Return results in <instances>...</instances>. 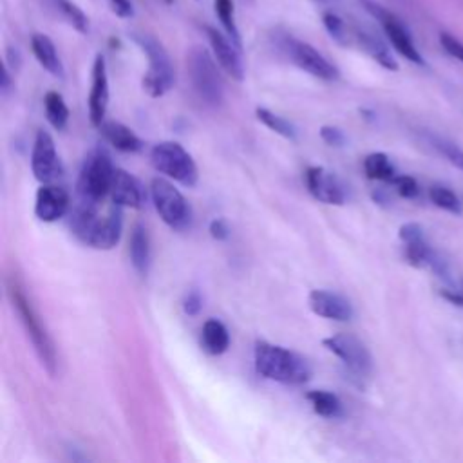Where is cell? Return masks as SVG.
<instances>
[{
    "label": "cell",
    "mask_w": 463,
    "mask_h": 463,
    "mask_svg": "<svg viewBox=\"0 0 463 463\" xmlns=\"http://www.w3.org/2000/svg\"><path fill=\"white\" fill-rule=\"evenodd\" d=\"M429 199L434 206L449 212V213H456L459 215L461 213V201L459 197L447 186L443 184H432L429 188Z\"/></svg>",
    "instance_id": "31"
},
{
    "label": "cell",
    "mask_w": 463,
    "mask_h": 463,
    "mask_svg": "<svg viewBox=\"0 0 463 463\" xmlns=\"http://www.w3.org/2000/svg\"><path fill=\"white\" fill-rule=\"evenodd\" d=\"M31 168H33L34 177L42 184L54 183L63 175L61 159L56 152L51 134L45 130L36 132L33 150H31Z\"/></svg>",
    "instance_id": "13"
},
{
    "label": "cell",
    "mask_w": 463,
    "mask_h": 463,
    "mask_svg": "<svg viewBox=\"0 0 463 463\" xmlns=\"http://www.w3.org/2000/svg\"><path fill=\"white\" fill-rule=\"evenodd\" d=\"M150 163L159 174L184 186H194L197 183V165L177 141H161L154 145L150 150Z\"/></svg>",
    "instance_id": "7"
},
{
    "label": "cell",
    "mask_w": 463,
    "mask_h": 463,
    "mask_svg": "<svg viewBox=\"0 0 463 463\" xmlns=\"http://www.w3.org/2000/svg\"><path fill=\"white\" fill-rule=\"evenodd\" d=\"M71 199L65 188L45 183L38 188L34 199V215L43 222H54L69 212Z\"/></svg>",
    "instance_id": "17"
},
{
    "label": "cell",
    "mask_w": 463,
    "mask_h": 463,
    "mask_svg": "<svg viewBox=\"0 0 463 463\" xmlns=\"http://www.w3.org/2000/svg\"><path fill=\"white\" fill-rule=\"evenodd\" d=\"M201 307H203L201 293L195 291V289H192L190 293H186V297H184V300H183V311H184L188 317H195V315H199Z\"/></svg>",
    "instance_id": "37"
},
{
    "label": "cell",
    "mask_w": 463,
    "mask_h": 463,
    "mask_svg": "<svg viewBox=\"0 0 463 463\" xmlns=\"http://www.w3.org/2000/svg\"><path fill=\"white\" fill-rule=\"evenodd\" d=\"M128 255H130V262L134 266V269L139 275H146L148 268H150V235L146 232V228L139 222H136L132 226L130 232V242H128Z\"/></svg>",
    "instance_id": "22"
},
{
    "label": "cell",
    "mask_w": 463,
    "mask_h": 463,
    "mask_svg": "<svg viewBox=\"0 0 463 463\" xmlns=\"http://www.w3.org/2000/svg\"><path fill=\"white\" fill-rule=\"evenodd\" d=\"M99 132L105 137V141L119 152L134 154L143 148V141L139 139V136L119 121H103L99 125Z\"/></svg>",
    "instance_id": "20"
},
{
    "label": "cell",
    "mask_w": 463,
    "mask_h": 463,
    "mask_svg": "<svg viewBox=\"0 0 463 463\" xmlns=\"http://www.w3.org/2000/svg\"><path fill=\"white\" fill-rule=\"evenodd\" d=\"M317 2H329V0H317Z\"/></svg>",
    "instance_id": "42"
},
{
    "label": "cell",
    "mask_w": 463,
    "mask_h": 463,
    "mask_svg": "<svg viewBox=\"0 0 463 463\" xmlns=\"http://www.w3.org/2000/svg\"><path fill=\"white\" fill-rule=\"evenodd\" d=\"M204 31H206L210 47L213 51V58L217 60L221 69L228 76H232L235 81H242L244 80V63H242L241 49L228 38V34H222L215 27L206 25Z\"/></svg>",
    "instance_id": "14"
},
{
    "label": "cell",
    "mask_w": 463,
    "mask_h": 463,
    "mask_svg": "<svg viewBox=\"0 0 463 463\" xmlns=\"http://www.w3.org/2000/svg\"><path fill=\"white\" fill-rule=\"evenodd\" d=\"M31 49H33V54L34 58L38 60V63L52 76L56 78H63V63L58 56V51L52 43V40L43 34V33H34L31 36Z\"/></svg>",
    "instance_id": "21"
},
{
    "label": "cell",
    "mask_w": 463,
    "mask_h": 463,
    "mask_svg": "<svg viewBox=\"0 0 463 463\" xmlns=\"http://www.w3.org/2000/svg\"><path fill=\"white\" fill-rule=\"evenodd\" d=\"M430 145L456 168H459L463 172V148H459L456 143L439 137V136H430Z\"/></svg>",
    "instance_id": "32"
},
{
    "label": "cell",
    "mask_w": 463,
    "mask_h": 463,
    "mask_svg": "<svg viewBox=\"0 0 463 463\" xmlns=\"http://www.w3.org/2000/svg\"><path fill=\"white\" fill-rule=\"evenodd\" d=\"M132 38L148 58V71L143 76V89L148 96L161 98L174 87L175 81L172 60L161 42H157L154 36L134 33Z\"/></svg>",
    "instance_id": "6"
},
{
    "label": "cell",
    "mask_w": 463,
    "mask_h": 463,
    "mask_svg": "<svg viewBox=\"0 0 463 463\" xmlns=\"http://www.w3.org/2000/svg\"><path fill=\"white\" fill-rule=\"evenodd\" d=\"M439 43H441V47L445 49L447 54H450L452 58L463 61V43H461L459 40H456V38H454L452 34H449V33H441V34H439Z\"/></svg>",
    "instance_id": "35"
},
{
    "label": "cell",
    "mask_w": 463,
    "mask_h": 463,
    "mask_svg": "<svg viewBox=\"0 0 463 463\" xmlns=\"http://www.w3.org/2000/svg\"><path fill=\"white\" fill-rule=\"evenodd\" d=\"M279 45L298 69L309 72L311 76L326 80V81L338 78V69L307 42L297 40L291 34H284L280 38Z\"/></svg>",
    "instance_id": "12"
},
{
    "label": "cell",
    "mask_w": 463,
    "mask_h": 463,
    "mask_svg": "<svg viewBox=\"0 0 463 463\" xmlns=\"http://www.w3.org/2000/svg\"><path fill=\"white\" fill-rule=\"evenodd\" d=\"M112 5V11L119 16V18H130L134 16V5L130 0H109Z\"/></svg>",
    "instance_id": "39"
},
{
    "label": "cell",
    "mask_w": 463,
    "mask_h": 463,
    "mask_svg": "<svg viewBox=\"0 0 463 463\" xmlns=\"http://www.w3.org/2000/svg\"><path fill=\"white\" fill-rule=\"evenodd\" d=\"M322 345L342 360V364L347 367L353 378L364 380L371 374L373 356L365 347V344L354 335H349V333L331 335L322 340Z\"/></svg>",
    "instance_id": "10"
},
{
    "label": "cell",
    "mask_w": 463,
    "mask_h": 463,
    "mask_svg": "<svg viewBox=\"0 0 463 463\" xmlns=\"http://www.w3.org/2000/svg\"><path fill=\"white\" fill-rule=\"evenodd\" d=\"M150 195L156 212L172 230H184L192 222V210L184 195L166 179L154 177L150 183Z\"/></svg>",
    "instance_id": "8"
},
{
    "label": "cell",
    "mask_w": 463,
    "mask_h": 463,
    "mask_svg": "<svg viewBox=\"0 0 463 463\" xmlns=\"http://www.w3.org/2000/svg\"><path fill=\"white\" fill-rule=\"evenodd\" d=\"M69 226L72 235L85 246L110 250L121 239L123 208L112 203L105 213H99V203L78 199L71 212Z\"/></svg>",
    "instance_id": "1"
},
{
    "label": "cell",
    "mask_w": 463,
    "mask_h": 463,
    "mask_svg": "<svg viewBox=\"0 0 463 463\" xmlns=\"http://www.w3.org/2000/svg\"><path fill=\"white\" fill-rule=\"evenodd\" d=\"M320 137L324 143L331 145V146H342L345 143V136L340 128L331 127V125H324L320 127Z\"/></svg>",
    "instance_id": "36"
},
{
    "label": "cell",
    "mask_w": 463,
    "mask_h": 463,
    "mask_svg": "<svg viewBox=\"0 0 463 463\" xmlns=\"http://www.w3.org/2000/svg\"><path fill=\"white\" fill-rule=\"evenodd\" d=\"M208 232L215 241H226L230 237V228L224 219H213L208 224Z\"/></svg>",
    "instance_id": "38"
},
{
    "label": "cell",
    "mask_w": 463,
    "mask_h": 463,
    "mask_svg": "<svg viewBox=\"0 0 463 463\" xmlns=\"http://www.w3.org/2000/svg\"><path fill=\"white\" fill-rule=\"evenodd\" d=\"M306 186L309 194L326 204L340 206L345 203V190L340 179L324 166H309L306 170Z\"/></svg>",
    "instance_id": "15"
},
{
    "label": "cell",
    "mask_w": 463,
    "mask_h": 463,
    "mask_svg": "<svg viewBox=\"0 0 463 463\" xmlns=\"http://www.w3.org/2000/svg\"><path fill=\"white\" fill-rule=\"evenodd\" d=\"M11 87H13V81H11L9 67H7V65H4V71H2V81H0V90H2V94H4V96H7V94H9V90H11Z\"/></svg>",
    "instance_id": "41"
},
{
    "label": "cell",
    "mask_w": 463,
    "mask_h": 463,
    "mask_svg": "<svg viewBox=\"0 0 463 463\" xmlns=\"http://www.w3.org/2000/svg\"><path fill=\"white\" fill-rule=\"evenodd\" d=\"M400 241L403 242V257L414 268H430L439 277H447L445 262L429 246L423 228L418 222H405L400 226Z\"/></svg>",
    "instance_id": "11"
},
{
    "label": "cell",
    "mask_w": 463,
    "mask_h": 463,
    "mask_svg": "<svg viewBox=\"0 0 463 463\" xmlns=\"http://www.w3.org/2000/svg\"><path fill=\"white\" fill-rule=\"evenodd\" d=\"M253 356L255 371L279 383L300 385L306 383L313 373L309 362L302 354L264 340H257Z\"/></svg>",
    "instance_id": "2"
},
{
    "label": "cell",
    "mask_w": 463,
    "mask_h": 463,
    "mask_svg": "<svg viewBox=\"0 0 463 463\" xmlns=\"http://www.w3.org/2000/svg\"><path fill=\"white\" fill-rule=\"evenodd\" d=\"M364 172H365V175L369 179L387 181V183H391L394 179V175H396V170H394L391 159L383 152H373V154L365 156V159H364Z\"/></svg>",
    "instance_id": "27"
},
{
    "label": "cell",
    "mask_w": 463,
    "mask_h": 463,
    "mask_svg": "<svg viewBox=\"0 0 463 463\" xmlns=\"http://www.w3.org/2000/svg\"><path fill=\"white\" fill-rule=\"evenodd\" d=\"M213 7H215V14L222 25V29L226 31L228 38L239 47L242 49V40H241V33L237 29L235 24V14H233V2L232 0H213Z\"/></svg>",
    "instance_id": "29"
},
{
    "label": "cell",
    "mask_w": 463,
    "mask_h": 463,
    "mask_svg": "<svg viewBox=\"0 0 463 463\" xmlns=\"http://www.w3.org/2000/svg\"><path fill=\"white\" fill-rule=\"evenodd\" d=\"M306 398L309 400L313 411L318 416H322V418H338V416H342L344 407H342L340 398L335 392L317 389V391H309L306 394Z\"/></svg>",
    "instance_id": "25"
},
{
    "label": "cell",
    "mask_w": 463,
    "mask_h": 463,
    "mask_svg": "<svg viewBox=\"0 0 463 463\" xmlns=\"http://www.w3.org/2000/svg\"><path fill=\"white\" fill-rule=\"evenodd\" d=\"M391 184L396 188V192L405 197V199H414L420 192L418 181L411 175H394V179L391 181Z\"/></svg>",
    "instance_id": "34"
},
{
    "label": "cell",
    "mask_w": 463,
    "mask_h": 463,
    "mask_svg": "<svg viewBox=\"0 0 463 463\" xmlns=\"http://www.w3.org/2000/svg\"><path fill=\"white\" fill-rule=\"evenodd\" d=\"M322 22H324V27L326 31L329 33V36L340 43V45H345L347 43V29H345V24L342 22V18L333 13V11H326L322 14Z\"/></svg>",
    "instance_id": "33"
},
{
    "label": "cell",
    "mask_w": 463,
    "mask_h": 463,
    "mask_svg": "<svg viewBox=\"0 0 463 463\" xmlns=\"http://www.w3.org/2000/svg\"><path fill=\"white\" fill-rule=\"evenodd\" d=\"M54 9L81 34L89 33V18L87 14L71 0H51Z\"/></svg>",
    "instance_id": "30"
},
{
    "label": "cell",
    "mask_w": 463,
    "mask_h": 463,
    "mask_svg": "<svg viewBox=\"0 0 463 463\" xmlns=\"http://www.w3.org/2000/svg\"><path fill=\"white\" fill-rule=\"evenodd\" d=\"M114 165L109 156V152L101 146L92 148L80 168L78 175V199L90 201V203H101L105 195L110 192V184L114 179Z\"/></svg>",
    "instance_id": "5"
},
{
    "label": "cell",
    "mask_w": 463,
    "mask_h": 463,
    "mask_svg": "<svg viewBox=\"0 0 463 463\" xmlns=\"http://www.w3.org/2000/svg\"><path fill=\"white\" fill-rule=\"evenodd\" d=\"M7 293L9 298L13 302V307L16 309L20 322L42 362V365L45 367V371L54 376L56 374V367H58V360H56V349L54 344L47 333V329L43 327L38 313L34 311L31 300L27 298V295L24 293L20 282L16 279H9L7 282Z\"/></svg>",
    "instance_id": "3"
},
{
    "label": "cell",
    "mask_w": 463,
    "mask_h": 463,
    "mask_svg": "<svg viewBox=\"0 0 463 463\" xmlns=\"http://www.w3.org/2000/svg\"><path fill=\"white\" fill-rule=\"evenodd\" d=\"M360 5L382 25L387 40L391 42V45L394 47V51L398 54H402L405 60L423 65V58L418 51V47L414 45V40L409 33V29L403 25V22L392 14L391 11H387L383 5H380L374 0H358Z\"/></svg>",
    "instance_id": "9"
},
{
    "label": "cell",
    "mask_w": 463,
    "mask_h": 463,
    "mask_svg": "<svg viewBox=\"0 0 463 463\" xmlns=\"http://www.w3.org/2000/svg\"><path fill=\"white\" fill-rule=\"evenodd\" d=\"M356 40H358V43L362 45V49L373 58V60H376L382 67H385V69H389V71H396L398 69V63H396V60H394V56L391 54V51H389V47L376 36V34H373V33H369V31H356Z\"/></svg>",
    "instance_id": "24"
},
{
    "label": "cell",
    "mask_w": 463,
    "mask_h": 463,
    "mask_svg": "<svg viewBox=\"0 0 463 463\" xmlns=\"http://www.w3.org/2000/svg\"><path fill=\"white\" fill-rule=\"evenodd\" d=\"M186 69L194 92L212 107L224 99V85L215 60L203 45H194L186 54Z\"/></svg>",
    "instance_id": "4"
},
{
    "label": "cell",
    "mask_w": 463,
    "mask_h": 463,
    "mask_svg": "<svg viewBox=\"0 0 463 463\" xmlns=\"http://www.w3.org/2000/svg\"><path fill=\"white\" fill-rule=\"evenodd\" d=\"M43 109H45V116H47V121L51 123V127H54L56 130H63L67 127L69 107L60 92L49 90L43 96Z\"/></svg>",
    "instance_id": "26"
},
{
    "label": "cell",
    "mask_w": 463,
    "mask_h": 463,
    "mask_svg": "<svg viewBox=\"0 0 463 463\" xmlns=\"http://www.w3.org/2000/svg\"><path fill=\"white\" fill-rule=\"evenodd\" d=\"M109 105V78H107V65L105 58L98 54L92 63V85L89 92V119L90 125L99 128L105 121Z\"/></svg>",
    "instance_id": "16"
},
{
    "label": "cell",
    "mask_w": 463,
    "mask_h": 463,
    "mask_svg": "<svg viewBox=\"0 0 463 463\" xmlns=\"http://www.w3.org/2000/svg\"><path fill=\"white\" fill-rule=\"evenodd\" d=\"M114 204L121 208H141L145 203V190L141 183L123 168H116L109 192Z\"/></svg>",
    "instance_id": "19"
},
{
    "label": "cell",
    "mask_w": 463,
    "mask_h": 463,
    "mask_svg": "<svg viewBox=\"0 0 463 463\" xmlns=\"http://www.w3.org/2000/svg\"><path fill=\"white\" fill-rule=\"evenodd\" d=\"M20 63H22V56H20L18 49L9 47L7 52H5V65L11 67V69H14V71H18V69H20Z\"/></svg>",
    "instance_id": "40"
},
{
    "label": "cell",
    "mask_w": 463,
    "mask_h": 463,
    "mask_svg": "<svg viewBox=\"0 0 463 463\" xmlns=\"http://www.w3.org/2000/svg\"><path fill=\"white\" fill-rule=\"evenodd\" d=\"M307 304L315 315L329 320L345 322L353 317L351 302L345 297L327 289H313L307 297Z\"/></svg>",
    "instance_id": "18"
},
{
    "label": "cell",
    "mask_w": 463,
    "mask_h": 463,
    "mask_svg": "<svg viewBox=\"0 0 463 463\" xmlns=\"http://www.w3.org/2000/svg\"><path fill=\"white\" fill-rule=\"evenodd\" d=\"M255 116L257 119L266 125L269 130H273L275 134L289 139V141H295L297 139V128L293 123H289L286 118L264 109V107H257L255 109Z\"/></svg>",
    "instance_id": "28"
},
{
    "label": "cell",
    "mask_w": 463,
    "mask_h": 463,
    "mask_svg": "<svg viewBox=\"0 0 463 463\" xmlns=\"http://www.w3.org/2000/svg\"><path fill=\"white\" fill-rule=\"evenodd\" d=\"M201 344L208 354H222L230 345L226 326L217 318H208L201 329Z\"/></svg>",
    "instance_id": "23"
}]
</instances>
